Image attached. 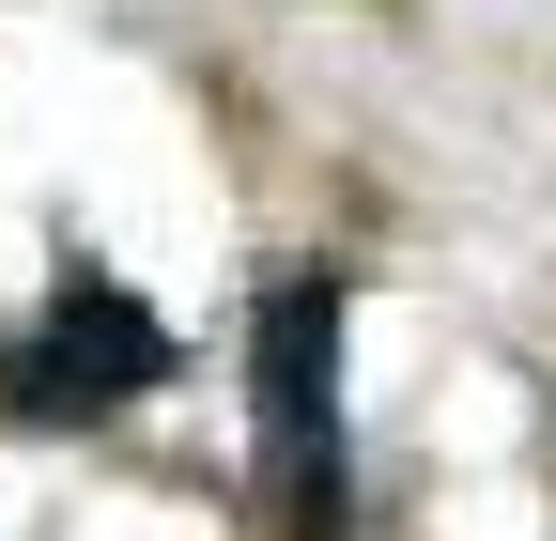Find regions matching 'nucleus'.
Returning <instances> with one entry per match:
<instances>
[{
	"label": "nucleus",
	"instance_id": "1",
	"mask_svg": "<svg viewBox=\"0 0 556 541\" xmlns=\"http://www.w3.org/2000/svg\"><path fill=\"white\" fill-rule=\"evenodd\" d=\"M248 418H263V526L340 541L356 464H340V279L325 263L263 279V310H248Z\"/></svg>",
	"mask_w": 556,
	"mask_h": 541
},
{
	"label": "nucleus",
	"instance_id": "2",
	"mask_svg": "<svg viewBox=\"0 0 556 541\" xmlns=\"http://www.w3.org/2000/svg\"><path fill=\"white\" fill-rule=\"evenodd\" d=\"M139 387H170V325L139 310L124 279L62 263L47 310L16 325V356H0V418H16V433H93V418H124Z\"/></svg>",
	"mask_w": 556,
	"mask_h": 541
}]
</instances>
